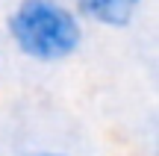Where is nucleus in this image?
Listing matches in <instances>:
<instances>
[{"mask_svg":"<svg viewBox=\"0 0 159 156\" xmlns=\"http://www.w3.org/2000/svg\"><path fill=\"white\" fill-rule=\"evenodd\" d=\"M77 18L91 21L109 29H124L133 24V18L142 9V0H74Z\"/></svg>","mask_w":159,"mask_h":156,"instance_id":"obj_2","label":"nucleus"},{"mask_svg":"<svg viewBox=\"0 0 159 156\" xmlns=\"http://www.w3.org/2000/svg\"><path fill=\"white\" fill-rule=\"evenodd\" d=\"M18 53L33 62H65L83 44V21L59 0H21L6 18Z\"/></svg>","mask_w":159,"mask_h":156,"instance_id":"obj_1","label":"nucleus"},{"mask_svg":"<svg viewBox=\"0 0 159 156\" xmlns=\"http://www.w3.org/2000/svg\"><path fill=\"white\" fill-rule=\"evenodd\" d=\"M27 156H65V153H59V150H33Z\"/></svg>","mask_w":159,"mask_h":156,"instance_id":"obj_3","label":"nucleus"}]
</instances>
